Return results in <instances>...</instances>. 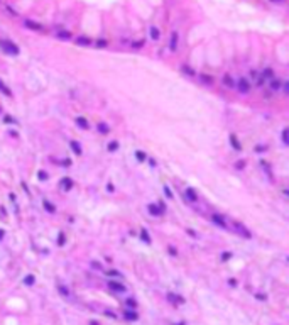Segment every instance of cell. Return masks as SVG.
Instances as JSON below:
<instances>
[{
	"label": "cell",
	"instance_id": "cell-31",
	"mask_svg": "<svg viewBox=\"0 0 289 325\" xmlns=\"http://www.w3.org/2000/svg\"><path fill=\"white\" fill-rule=\"evenodd\" d=\"M288 134H289V129H284V131H282V141L286 142V144L289 142V139H288Z\"/></svg>",
	"mask_w": 289,
	"mask_h": 325
},
{
	"label": "cell",
	"instance_id": "cell-19",
	"mask_svg": "<svg viewBox=\"0 0 289 325\" xmlns=\"http://www.w3.org/2000/svg\"><path fill=\"white\" fill-rule=\"evenodd\" d=\"M34 283H36V278L32 274H27L26 278H24V284H27V286H32Z\"/></svg>",
	"mask_w": 289,
	"mask_h": 325
},
{
	"label": "cell",
	"instance_id": "cell-36",
	"mask_svg": "<svg viewBox=\"0 0 289 325\" xmlns=\"http://www.w3.org/2000/svg\"><path fill=\"white\" fill-rule=\"evenodd\" d=\"M230 257H232V254H230V252H223V254H221V259H223V261H228Z\"/></svg>",
	"mask_w": 289,
	"mask_h": 325
},
{
	"label": "cell",
	"instance_id": "cell-32",
	"mask_svg": "<svg viewBox=\"0 0 289 325\" xmlns=\"http://www.w3.org/2000/svg\"><path fill=\"white\" fill-rule=\"evenodd\" d=\"M164 195H166V196H168V198H173V191H171V190H169L168 186H166V188H164Z\"/></svg>",
	"mask_w": 289,
	"mask_h": 325
},
{
	"label": "cell",
	"instance_id": "cell-21",
	"mask_svg": "<svg viewBox=\"0 0 289 325\" xmlns=\"http://www.w3.org/2000/svg\"><path fill=\"white\" fill-rule=\"evenodd\" d=\"M0 92H2V93H5L7 97H12V92H10V88H7L5 85L2 83V80H0Z\"/></svg>",
	"mask_w": 289,
	"mask_h": 325
},
{
	"label": "cell",
	"instance_id": "cell-18",
	"mask_svg": "<svg viewBox=\"0 0 289 325\" xmlns=\"http://www.w3.org/2000/svg\"><path fill=\"white\" fill-rule=\"evenodd\" d=\"M76 124H78V127H81V129H88V122H86V119H83V117H78V119H76Z\"/></svg>",
	"mask_w": 289,
	"mask_h": 325
},
{
	"label": "cell",
	"instance_id": "cell-23",
	"mask_svg": "<svg viewBox=\"0 0 289 325\" xmlns=\"http://www.w3.org/2000/svg\"><path fill=\"white\" fill-rule=\"evenodd\" d=\"M44 208H46L49 213H54V210H56L54 208V205L51 203V202H47V200H44Z\"/></svg>",
	"mask_w": 289,
	"mask_h": 325
},
{
	"label": "cell",
	"instance_id": "cell-26",
	"mask_svg": "<svg viewBox=\"0 0 289 325\" xmlns=\"http://www.w3.org/2000/svg\"><path fill=\"white\" fill-rule=\"evenodd\" d=\"M272 75H274L272 68H265V69H264V73H262V76H264V78H272Z\"/></svg>",
	"mask_w": 289,
	"mask_h": 325
},
{
	"label": "cell",
	"instance_id": "cell-44",
	"mask_svg": "<svg viewBox=\"0 0 289 325\" xmlns=\"http://www.w3.org/2000/svg\"><path fill=\"white\" fill-rule=\"evenodd\" d=\"M90 325H98V324H96V322H91V324H90Z\"/></svg>",
	"mask_w": 289,
	"mask_h": 325
},
{
	"label": "cell",
	"instance_id": "cell-29",
	"mask_svg": "<svg viewBox=\"0 0 289 325\" xmlns=\"http://www.w3.org/2000/svg\"><path fill=\"white\" fill-rule=\"evenodd\" d=\"M98 131L103 132V134H107V132H108V126L103 124V122H100V124H98Z\"/></svg>",
	"mask_w": 289,
	"mask_h": 325
},
{
	"label": "cell",
	"instance_id": "cell-4",
	"mask_svg": "<svg viewBox=\"0 0 289 325\" xmlns=\"http://www.w3.org/2000/svg\"><path fill=\"white\" fill-rule=\"evenodd\" d=\"M24 26H26L27 29H32V31H41L42 29L41 24H37V22L31 21V19H26V21H24Z\"/></svg>",
	"mask_w": 289,
	"mask_h": 325
},
{
	"label": "cell",
	"instance_id": "cell-24",
	"mask_svg": "<svg viewBox=\"0 0 289 325\" xmlns=\"http://www.w3.org/2000/svg\"><path fill=\"white\" fill-rule=\"evenodd\" d=\"M140 237H142V241L146 242V244H149V242H151V239H149V234H147V230H146V229H142V230H140Z\"/></svg>",
	"mask_w": 289,
	"mask_h": 325
},
{
	"label": "cell",
	"instance_id": "cell-17",
	"mask_svg": "<svg viewBox=\"0 0 289 325\" xmlns=\"http://www.w3.org/2000/svg\"><path fill=\"white\" fill-rule=\"evenodd\" d=\"M76 44H79V46H90L91 41H90L88 37H78V39H76Z\"/></svg>",
	"mask_w": 289,
	"mask_h": 325
},
{
	"label": "cell",
	"instance_id": "cell-28",
	"mask_svg": "<svg viewBox=\"0 0 289 325\" xmlns=\"http://www.w3.org/2000/svg\"><path fill=\"white\" fill-rule=\"evenodd\" d=\"M4 122H5V124H17V120L10 115H4Z\"/></svg>",
	"mask_w": 289,
	"mask_h": 325
},
{
	"label": "cell",
	"instance_id": "cell-14",
	"mask_svg": "<svg viewBox=\"0 0 289 325\" xmlns=\"http://www.w3.org/2000/svg\"><path fill=\"white\" fill-rule=\"evenodd\" d=\"M125 318L127 320H137L139 318V315H137L134 310H125Z\"/></svg>",
	"mask_w": 289,
	"mask_h": 325
},
{
	"label": "cell",
	"instance_id": "cell-34",
	"mask_svg": "<svg viewBox=\"0 0 289 325\" xmlns=\"http://www.w3.org/2000/svg\"><path fill=\"white\" fill-rule=\"evenodd\" d=\"M107 44H108V42H107V41H105V39H100V41L96 42V46H98V47H105V46H107Z\"/></svg>",
	"mask_w": 289,
	"mask_h": 325
},
{
	"label": "cell",
	"instance_id": "cell-39",
	"mask_svg": "<svg viewBox=\"0 0 289 325\" xmlns=\"http://www.w3.org/2000/svg\"><path fill=\"white\" fill-rule=\"evenodd\" d=\"M91 266H93V267H96V269H100V271H101V264H98V262H91Z\"/></svg>",
	"mask_w": 289,
	"mask_h": 325
},
{
	"label": "cell",
	"instance_id": "cell-6",
	"mask_svg": "<svg viewBox=\"0 0 289 325\" xmlns=\"http://www.w3.org/2000/svg\"><path fill=\"white\" fill-rule=\"evenodd\" d=\"M178 32L174 31L173 34H171V41H169V47H171V51H176L178 49Z\"/></svg>",
	"mask_w": 289,
	"mask_h": 325
},
{
	"label": "cell",
	"instance_id": "cell-10",
	"mask_svg": "<svg viewBox=\"0 0 289 325\" xmlns=\"http://www.w3.org/2000/svg\"><path fill=\"white\" fill-rule=\"evenodd\" d=\"M61 185H63L64 191H69V190L73 188V181H71L69 178H63V179H61Z\"/></svg>",
	"mask_w": 289,
	"mask_h": 325
},
{
	"label": "cell",
	"instance_id": "cell-5",
	"mask_svg": "<svg viewBox=\"0 0 289 325\" xmlns=\"http://www.w3.org/2000/svg\"><path fill=\"white\" fill-rule=\"evenodd\" d=\"M230 144H232V147H233L235 151H242V144H240V141L237 139L235 134H230Z\"/></svg>",
	"mask_w": 289,
	"mask_h": 325
},
{
	"label": "cell",
	"instance_id": "cell-15",
	"mask_svg": "<svg viewBox=\"0 0 289 325\" xmlns=\"http://www.w3.org/2000/svg\"><path fill=\"white\" fill-rule=\"evenodd\" d=\"M151 37H152L154 41H157L159 37H161V32H159V29H157V27H154V26L151 27Z\"/></svg>",
	"mask_w": 289,
	"mask_h": 325
},
{
	"label": "cell",
	"instance_id": "cell-9",
	"mask_svg": "<svg viewBox=\"0 0 289 325\" xmlns=\"http://www.w3.org/2000/svg\"><path fill=\"white\" fill-rule=\"evenodd\" d=\"M211 220L215 222L216 225H220V227H223V229H226V224H225V220L221 219L220 215H211Z\"/></svg>",
	"mask_w": 289,
	"mask_h": 325
},
{
	"label": "cell",
	"instance_id": "cell-20",
	"mask_svg": "<svg viewBox=\"0 0 289 325\" xmlns=\"http://www.w3.org/2000/svg\"><path fill=\"white\" fill-rule=\"evenodd\" d=\"M58 37H59V39H71V34H69L68 31L59 29V31H58Z\"/></svg>",
	"mask_w": 289,
	"mask_h": 325
},
{
	"label": "cell",
	"instance_id": "cell-43",
	"mask_svg": "<svg viewBox=\"0 0 289 325\" xmlns=\"http://www.w3.org/2000/svg\"><path fill=\"white\" fill-rule=\"evenodd\" d=\"M271 2H284V0H271Z\"/></svg>",
	"mask_w": 289,
	"mask_h": 325
},
{
	"label": "cell",
	"instance_id": "cell-38",
	"mask_svg": "<svg viewBox=\"0 0 289 325\" xmlns=\"http://www.w3.org/2000/svg\"><path fill=\"white\" fill-rule=\"evenodd\" d=\"M58 290H59V291H61V293H63V295H64V296H68V295H69V293H68V290L64 288V286H59V288H58Z\"/></svg>",
	"mask_w": 289,
	"mask_h": 325
},
{
	"label": "cell",
	"instance_id": "cell-33",
	"mask_svg": "<svg viewBox=\"0 0 289 325\" xmlns=\"http://www.w3.org/2000/svg\"><path fill=\"white\" fill-rule=\"evenodd\" d=\"M201 80H203V83H211V76H206V75H201Z\"/></svg>",
	"mask_w": 289,
	"mask_h": 325
},
{
	"label": "cell",
	"instance_id": "cell-3",
	"mask_svg": "<svg viewBox=\"0 0 289 325\" xmlns=\"http://www.w3.org/2000/svg\"><path fill=\"white\" fill-rule=\"evenodd\" d=\"M233 227H235V230L238 232V234H242L243 237H247V239H250V232L245 229V227L240 224V222H233Z\"/></svg>",
	"mask_w": 289,
	"mask_h": 325
},
{
	"label": "cell",
	"instance_id": "cell-8",
	"mask_svg": "<svg viewBox=\"0 0 289 325\" xmlns=\"http://www.w3.org/2000/svg\"><path fill=\"white\" fill-rule=\"evenodd\" d=\"M149 212H151L154 217H157V215H163L164 210L161 208V207H157V205H149Z\"/></svg>",
	"mask_w": 289,
	"mask_h": 325
},
{
	"label": "cell",
	"instance_id": "cell-13",
	"mask_svg": "<svg viewBox=\"0 0 289 325\" xmlns=\"http://www.w3.org/2000/svg\"><path fill=\"white\" fill-rule=\"evenodd\" d=\"M223 83H225L226 86H230V88H233V86H235V81L232 80L230 75H223Z\"/></svg>",
	"mask_w": 289,
	"mask_h": 325
},
{
	"label": "cell",
	"instance_id": "cell-42",
	"mask_svg": "<svg viewBox=\"0 0 289 325\" xmlns=\"http://www.w3.org/2000/svg\"><path fill=\"white\" fill-rule=\"evenodd\" d=\"M4 236H5V230H2V229H0V241L4 239Z\"/></svg>",
	"mask_w": 289,
	"mask_h": 325
},
{
	"label": "cell",
	"instance_id": "cell-35",
	"mask_svg": "<svg viewBox=\"0 0 289 325\" xmlns=\"http://www.w3.org/2000/svg\"><path fill=\"white\" fill-rule=\"evenodd\" d=\"M132 46L134 47H142L144 46V39H140V41H137V42H132Z\"/></svg>",
	"mask_w": 289,
	"mask_h": 325
},
{
	"label": "cell",
	"instance_id": "cell-37",
	"mask_svg": "<svg viewBox=\"0 0 289 325\" xmlns=\"http://www.w3.org/2000/svg\"><path fill=\"white\" fill-rule=\"evenodd\" d=\"M39 179H41V181L47 179V173H44V171H39Z\"/></svg>",
	"mask_w": 289,
	"mask_h": 325
},
{
	"label": "cell",
	"instance_id": "cell-40",
	"mask_svg": "<svg viewBox=\"0 0 289 325\" xmlns=\"http://www.w3.org/2000/svg\"><path fill=\"white\" fill-rule=\"evenodd\" d=\"M255 151H257V152H260V151H265V146H257V147H255Z\"/></svg>",
	"mask_w": 289,
	"mask_h": 325
},
{
	"label": "cell",
	"instance_id": "cell-25",
	"mask_svg": "<svg viewBox=\"0 0 289 325\" xmlns=\"http://www.w3.org/2000/svg\"><path fill=\"white\" fill-rule=\"evenodd\" d=\"M181 69H183L186 75H189V76H195V69H191L189 66H186V64H184V66H181Z\"/></svg>",
	"mask_w": 289,
	"mask_h": 325
},
{
	"label": "cell",
	"instance_id": "cell-7",
	"mask_svg": "<svg viewBox=\"0 0 289 325\" xmlns=\"http://www.w3.org/2000/svg\"><path fill=\"white\" fill-rule=\"evenodd\" d=\"M108 286H110L113 291H118V293H124V291H125V286H124L122 283H117V281H110Z\"/></svg>",
	"mask_w": 289,
	"mask_h": 325
},
{
	"label": "cell",
	"instance_id": "cell-12",
	"mask_svg": "<svg viewBox=\"0 0 289 325\" xmlns=\"http://www.w3.org/2000/svg\"><path fill=\"white\" fill-rule=\"evenodd\" d=\"M186 196H188V200H189V202H193V203L198 200V196H196V193H195V190H193V188L186 190Z\"/></svg>",
	"mask_w": 289,
	"mask_h": 325
},
{
	"label": "cell",
	"instance_id": "cell-41",
	"mask_svg": "<svg viewBox=\"0 0 289 325\" xmlns=\"http://www.w3.org/2000/svg\"><path fill=\"white\" fill-rule=\"evenodd\" d=\"M127 303L130 305V307H135V300H132V298H130V300H127Z\"/></svg>",
	"mask_w": 289,
	"mask_h": 325
},
{
	"label": "cell",
	"instance_id": "cell-11",
	"mask_svg": "<svg viewBox=\"0 0 289 325\" xmlns=\"http://www.w3.org/2000/svg\"><path fill=\"white\" fill-rule=\"evenodd\" d=\"M281 85H282V80H279V78H271V88L276 90L277 92L279 88H281Z\"/></svg>",
	"mask_w": 289,
	"mask_h": 325
},
{
	"label": "cell",
	"instance_id": "cell-22",
	"mask_svg": "<svg viewBox=\"0 0 289 325\" xmlns=\"http://www.w3.org/2000/svg\"><path fill=\"white\" fill-rule=\"evenodd\" d=\"M168 298H169V301H174V303H183L184 301L181 296H176V295H171V293L168 295Z\"/></svg>",
	"mask_w": 289,
	"mask_h": 325
},
{
	"label": "cell",
	"instance_id": "cell-1",
	"mask_svg": "<svg viewBox=\"0 0 289 325\" xmlns=\"http://www.w3.org/2000/svg\"><path fill=\"white\" fill-rule=\"evenodd\" d=\"M0 47H2L7 54H10V56H17V54H19V47H17L12 41H9V39H2V41H0Z\"/></svg>",
	"mask_w": 289,
	"mask_h": 325
},
{
	"label": "cell",
	"instance_id": "cell-16",
	"mask_svg": "<svg viewBox=\"0 0 289 325\" xmlns=\"http://www.w3.org/2000/svg\"><path fill=\"white\" fill-rule=\"evenodd\" d=\"M71 149H73V151L76 152L78 156H81V152H83V151H81V146H79L76 141H71Z\"/></svg>",
	"mask_w": 289,
	"mask_h": 325
},
{
	"label": "cell",
	"instance_id": "cell-30",
	"mask_svg": "<svg viewBox=\"0 0 289 325\" xmlns=\"http://www.w3.org/2000/svg\"><path fill=\"white\" fill-rule=\"evenodd\" d=\"M135 157H137V159H139V161H146V157H147V156H146V152H142V151H137V152H135Z\"/></svg>",
	"mask_w": 289,
	"mask_h": 325
},
{
	"label": "cell",
	"instance_id": "cell-2",
	"mask_svg": "<svg viewBox=\"0 0 289 325\" xmlns=\"http://www.w3.org/2000/svg\"><path fill=\"white\" fill-rule=\"evenodd\" d=\"M235 85H237V90H238L240 93H249V92H250V81H249L247 78H240Z\"/></svg>",
	"mask_w": 289,
	"mask_h": 325
},
{
	"label": "cell",
	"instance_id": "cell-27",
	"mask_svg": "<svg viewBox=\"0 0 289 325\" xmlns=\"http://www.w3.org/2000/svg\"><path fill=\"white\" fill-rule=\"evenodd\" d=\"M117 149H118V142H117V141H112L110 144H108V151L113 152V151H117Z\"/></svg>",
	"mask_w": 289,
	"mask_h": 325
}]
</instances>
